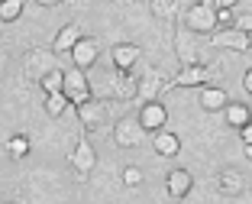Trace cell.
<instances>
[{"mask_svg": "<svg viewBox=\"0 0 252 204\" xmlns=\"http://www.w3.org/2000/svg\"><path fill=\"white\" fill-rule=\"evenodd\" d=\"M71 62H74V68H81V71H88L91 65L97 62V55H100V42H97L94 36H81L78 42L71 45Z\"/></svg>", "mask_w": 252, "mask_h": 204, "instance_id": "10", "label": "cell"}, {"mask_svg": "<svg viewBox=\"0 0 252 204\" xmlns=\"http://www.w3.org/2000/svg\"><path fill=\"white\" fill-rule=\"evenodd\" d=\"M78 120H81L84 133H94V130L104 127V120H107V104L104 101H94V98L81 101V104H78Z\"/></svg>", "mask_w": 252, "mask_h": 204, "instance_id": "9", "label": "cell"}, {"mask_svg": "<svg viewBox=\"0 0 252 204\" xmlns=\"http://www.w3.org/2000/svg\"><path fill=\"white\" fill-rule=\"evenodd\" d=\"M39 7H55V3H62V0H36Z\"/></svg>", "mask_w": 252, "mask_h": 204, "instance_id": "32", "label": "cell"}, {"mask_svg": "<svg viewBox=\"0 0 252 204\" xmlns=\"http://www.w3.org/2000/svg\"><path fill=\"white\" fill-rule=\"evenodd\" d=\"M210 42L217 45V49H233V52H249L252 49V36L243 30H233V26H226V30H214L210 33Z\"/></svg>", "mask_w": 252, "mask_h": 204, "instance_id": "8", "label": "cell"}, {"mask_svg": "<svg viewBox=\"0 0 252 204\" xmlns=\"http://www.w3.org/2000/svg\"><path fill=\"white\" fill-rule=\"evenodd\" d=\"M239 139H243V143H249V146H252V120L246 123V127H239Z\"/></svg>", "mask_w": 252, "mask_h": 204, "instance_id": "29", "label": "cell"}, {"mask_svg": "<svg viewBox=\"0 0 252 204\" xmlns=\"http://www.w3.org/2000/svg\"><path fill=\"white\" fill-rule=\"evenodd\" d=\"M136 81H139V78H136L133 71H120V68H113V75H110V94L117 101H133L136 98Z\"/></svg>", "mask_w": 252, "mask_h": 204, "instance_id": "15", "label": "cell"}, {"mask_svg": "<svg viewBox=\"0 0 252 204\" xmlns=\"http://www.w3.org/2000/svg\"><path fill=\"white\" fill-rule=\"evenodd\" d=\"M68 107V98L62 94V91H55V94H45V113L49 117H62Z\"/></svg>", "mask_w": 252, "mask_h": 204, "instance_id": "24", "label": "cell"}, {"mask_svg": "<svg viewBox=\"0 0 252 204\" xmlns=\"http://www.w3.org/2000/svg\"><path fill=\"white\" fill-rule=\"evenodd\" d=\"M59 68V59H55L52 49H30L26 52V62H23V75L30 78V81H39L45 71H52Z\"/></svg>", "mask_w": 252, "mask_h": 204, "instance_id": "3", "label": "cell"}, {"mask_svg": "<svg viewBox=\"0 0 252 204\" xmlns=\"http://www.w3.org/2000/svg\"><path fill=\"white\" fill-rule=\"evenodd\" d=\"M175 52H178V59H181V65H194L197 62V39H194V33L188 30L185 23H181L178 30H175Z\"/></svg>", "mask_w": 252, "mask_h": 204, "instance_id": "13", "label": "cell"}, {"mask_svg": "<svg viewBox=\"0 0 252 204\" xmlns=\"http://www.w3.org/2000/svg\"><path fill=\"white\" fill-rule=\"evenodd\" d=\"M152 146H156L158 156H168V159L181 152V139L171 133V130H156V133H152Z\"/></svg>", "mask_w": 252, "mask_h": 204, "instance_id": "19", "label": "cell"}, {"mask_svg": "<svg viewBox=\"0 0 252 204\" xmlns=\"http://www.w3.org/2000/svg\"><path fill=\"white\" fill-rule=\"evenodd\" d=\"M243 149H246V159L252 162V146H249V143H243Z\"/></svg>", "mask_w": 252, "mask_h": 204, "instance_id": "33", "label": "cell"}, {"mask_svg": "<svg viewBox=\"0 0 252 204\" xmlns=\"http://www.w3.org/2000/svg\"><path fill=\"white\" fill-rule=\"evenodd\" d=\"M62 78H65V71H62V68H52V71H45V75L39 78V88H42L45 94H55V91H62Z\"/></svg>", "mask_w": 252, "mask_h": 204, "instance_id": "23", "label": "cell"}, {"mask_svg": "<svg viewBox=\"0 0 252 204\" xmlns=\"http://www.w3.org/2000/svg\"><path fill=\"white\" fill-rule=\"evenodd\" d=\"M223 117H226V123H230L233 130H239L252 120V110H249V104H233L230 101V104L223 107Z\"/></svg>", "mask_w": 252, "mask_h": 204, "instance_id": "20", "label": "cell"}, {"mask_svg": "<svg viewBox=\"0 0 252 204\" xmlns=\"http://www.w3.org/2000/svg\"><path fill=\"white\" fill-rule=\"evenodd\" d=\"M226 104H230V94H226L220 84H204V88H200V107H204L207 113L223 110Z\"/></svg>", "mask_w": 252, "mask_h": 204, "instance_id": "17", "label": "cell"}, {"mask_svg": "<svg viewBox=\"0 0 252 204\" xmlns=\"http://www.w3.org/2000/svg\"><path fill=\"white\" fill-rule=\"evenodd\" d=\"M142 49L136 42H117L110 49V59H113V68H120V71H133V65L139 62Z\"/></svg>", "mask_w": 252, "mask_h": 204, "instance_id": "16", "label": "cell"}, {"mask_svg": "<svg viewBox=\"0 0 252 204\" xmlns=\"http://www.w3.org/2000/svg\"><path fill=\"white\" fill-rule=\"evenodd\" d=\"M185 26L197 36V33H204V36H210V33L217 30V7L214 0H197V3H191L185 13Z\"/></svg>", "mask_w": 252, "mask_h": 204, "instance_id": "2", "label": "cell"}, {"mask_svg": "<svg viewBox=\"0 0 252 204\" xmlns=\"http://www.w3.org/2000/svg\"><path fill=\"white\" fill-rule=\"evenodd\" d=\"M233 30H243V33H249V36H252V13L236 16V20H233Z\"/></svg>", "mask_w": 252, "mask_h": 204, "instance_id": "27", "label": "cell"}, {"mask_svg": "<svg viewBox=\"0 0 252 204\" xmlns=\"http://www.w3.org/2000/svg\"><path fill=\"white\" fill-rule=\"evenodd\" d=\"M120 178H123V185H126V188H139L142 181H146V175H142V169H139V166H126Z\"/></svg>", "mask_w": 252, "mask_h": 204, "instance_id": "26", "label": "cell"}, {"mask_svg": "<svg viewBox=\"0 0 252 204\" xmlns=\"http://www.w3.org/2000/svg\"><path fill=\"white\" fill-rule=\"evenodd\" d=\"M236 3H239V0H214V7H217V10H233Z\"/></svg>", "mask_w": 252, "mask_h": 204, "instance_id": "30", "label": "cell"}, {"mask_svg": "<svg viewBox=\"0 0 252 204\" xmlns=\"http://www.w3.org/2000/svg\"><path fill=\"white\" fill-rule=\"evenodd\" d=\"M7 65V52H3V49H0V68Z\"/></svg>", "mask_w": 252, "mask_h": 204, "instance_id": "34", "label": "cell"}, {"mask_svg": "<svg viewBox=\"0 0 252 204\" xmlns=\"http://www.w3.org/2000/svg\"><path fill=\"white\" fill-rule=\"evenodd\" d=\"M233 20H236V16H233V10H217V26H223V30H226V26H233Z\"/></svg>", "mask_w": 252, "mask_h": 204, "instance_id": "28", "label": "cell"}, {"mask_svg": "<svg viewBox=\"0 0 252 204\" xmlns=\"http://www.w3.org/2000/svg\"><path fill=\"white\" fill-rule=\"evenodd\" d=\"M243 91H246V94L252 98V68H249V71L243 75Z\"/></svg>", "mask_w": 252, "mask_h": 204, "instance_id": "31", "label": "cell"}, {"mask_svg": "<svg viewBox=\"0 0 252 204\" xmlns=\"http://www.w3.org/2000/svg\"><path fill=\"white\" fill-rule=\"evenodd\" d=\"M62 94L68 98V104H81V101L91 98V84H88V75H84L81 68H68L65 78H62Z\"/></svg>", "mask_w": 252, "mask_h": 204, "instance_id": "5", "label": "cell"}, {"mask_svg": "<svg viewBox=\"0 0 252 204\" xmlns=\"http://www.w3.org/2000/svg\"><path fill=\"white\" fill-rule=\"evenodd\" d=\"M139 127L146 130V133H156V130H165V123H168V110H165V104H158V101H149V104H142L139 110Z\"/></svg>", "mask_w": 252, "mask_h": 204, "instance_id": "12", "label": "cell"}, {"mask_svg": "<svg viewBox=\"0 0 252 204\" xmlns=\"http://www.w3.org/2000/svg\"><path fill=\"white\" fill-rule=\"evenodd\" d=\"M142 139H146V130L139 127V120L136 117H120L117 127H113V143L120 149H136V146H142Z\"/></svg>", "mask_w": 252, "mask_h": 204, "instance_id": "4", "label": "cell"}, {"mask_svg": "<svg viewBox=\"0 0 252 204\" xmlns=\"http://www.w3.org/2000/svg\"><path fill=\"white\" fill-rule=\"evenodd\" d=\"M223 68L220 65H181V71L171 81H165V88H204V84H214V78H220Z\"/></svg>", "mask_w": 252, "mask_h": 204, "instance_id": "1", "label": "cell"}, {"mask_svg": "<svg viewBox=\"0 0 252 204\" xmlns=\"http://www.w3.org/2000/svg\"><path fill=\"white\" fill-rule=\"evenodd\" d=\"M81 39V26L78 23H65L59 30V36H55V42H52V52L55 55H65V52H71V45Z\"/></svg>", "mask_w": 252, "mask_h": 204, "instance_id": "18", "label": "cell"}, {"mask_svg": "<svg viewBox=\"0 0 252 204\" xmlns=\"http://www.w3.org/2000/svg\"><path fill=\"white\" fill-rule=\"evenodd\" d=\"M23 0H0V23H16L23 16Z\"/></svg>", "mask_w": 252, "mask_h": 204, "instance_id": "21", "label": "cell"}, {"mask_svg": "<svg viewBox=\"0 0 252 204\" xmlns=\"http://www.w3.org/2000/svg\"><path fill=\"white\" fill-rule=\"evenodd\" d=\"M165 91V75L158 68H146L136 81V101L139 104H149V101H158V94Z\"/></svg>", "mask_w": 252, "mask_h": 204, "instance_id": "7", "label": "cell"}, {"mask_svg": "<svg viewBox=\"0 0 252 204\" xmlns=\"http://www.w3.org/2000/svg\"><path fill=\"white\" fill-rule=\"evenodd\" d=\"M149 10L158 20H171V16L178 13V0H149Z\"/></svg>", "mask_w": 252, "mask_h": 204, "instance_id": "22", "label": "cell"}, {"mask_svg": "<svg viewBox=\"0 0 252 204\" xmlns=\"http://www.w3.org/2000/svg\"><path fill=\"white\" fill-rule=\"evenodd\" d=\"M165 191H168V198H175V201H185L194 191V175L188 172V169H171V172L165 175Z\"/></svg>", "mask_w": 252, "mask_h": 204, "instance_id": "11", "label": "cell"}, {"mask_svg": "<svg viewBox=\"0 0 252 204\" xmlns=\"http://www.w3.org/2000/svg\"><path fill=\"white\" fill-rule=\"evenodd\" d=\"M7 152H10V159H23L26 152H30V139H26L23 133L10 136V139H7Z\"/></svg>", "mask_w": 252, "mask_h": 204, "instance_id": "25", "label": "cell"}, {"mask_svg": "<svg viewBox=\"0 0 252 204\" xmlns=\"http://www.w3.org/2000/svg\"><path fill=\"white\" fill-rule=\"evenodd\" d=\"M214 185H217L220 195H230V198H236V195H243V191H246V178H243L239 169H220L217 178H214Z\"/></svg>", "mask_w": 252, "mask_h": 204, "instance_id": "14", "label": "cell"}, {"mask_svg": "<svg viewBox=\"0 0 252 204\" xmlns=\"http://www.w3.org/2000/svg\"><path fill=\"white\" fill-rule=\"evenodd\" d=\"M3 204H16V201H3Z\"/></svg>", "mask_w": 252, "mask_h": 204, "instance_id": "35", "label": "cell"}, {"mask_svg": "<svg viewBox=\"0 0 252 204\" xmlns=\"http://www.w3.org/2000/svg\"><path fill=\"white\" fill-rule=\"evenodd\" d=\"M68 162H71V169L78 172V178H88V175L94 172V166H97V152H94V146H91L88 136H81V139L74 143V149H71V156H68Z\"/></svg>", "mask_w": 252, "mask_h": 204, "instance_id": "6", "label": "cell"}]
</instances>
